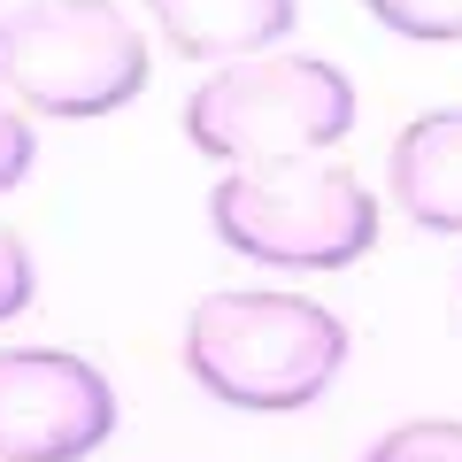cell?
<instances>
[{"label":"cell","mask_w":462,"mask_h":462,"mask_svg":"<svg viewBox=\"0 0 462 462\" xmlns=\"http://www.w3.org/2000/svg\"><path fill=\"white\" fill-rule=\"evenodd\" d=\"M355 132V85L316 54H254L224 62L185 100V139L231 170L263 162H316Z\"/></svg>","instance_id":"2"},{"label":"cell","mask_w":462,"mask_h":462,"mask_svg":"<svg viewBox=\"0 0 462 462\" xmlns=\"http://www.w3.org/2000/svg\"><path fill=\"white\" fill-rule=\"evenodd\" d=\"M370 16L401 39H424V47H447L462 39V0H363Z\"/></svg>","instance_id":"9"},{"label":"cell","mask_w":462,"mask_h":462,"mask_svg":"<svg viewBox=\"0 0 462 462\" xmlns=\"http://www.w3.org/2000/svg\"><path fill=\"white\" fill-rule=\"evenodd\" d=\"M32 154H39L32 124H23L16 108H0V193H8V185H23V178H32Z\"/></svg>","instance_id":"11"},{"label":"cell","mask_w":462,"mask_h":462,"mask_svg":"<svg viewBox=\"0 0 462 462\" xmlns=\"http://www.w3.org/2000/svg\"><path fill=\"white\" fill-rule=\"evenodd\" d=\"M346 324L324 300L270 293V285H239V293H208L185 316V370L208 401L247 416H285L331 393L346 370Z\"/></svg>","instance_id":"1"},{"label":"cell","mask_w":462,"mask_h":462,"mask_svg":"<svg viewBox=\"0 0 462 462\" xmlns=\"http://www.w3.org/2000/svg\"><path fill=\"white\" fill-rule=\"evenodd\" d=\"M32 285H39V270H32V247H23L16 231L0 224V324L32 309Z\"/></svg>","instance_id":"10"},{"label":"cell","mask_w":462,"mask_h":462,"mask_svg":"<svg viewBox=\"0 0 462 462\" xmlns=\"http://www.w3.org/2000/svg\"><path fill=\"white\" fill-rule=\"evenodd\" d=\"M363 462H462V424L455 416H424V424H393Z\"/></svg>","instance_id":"8"},{"label":"cell","mask_w":462,"mask_h":462,"mask_svg":"<svg viewBox=\"0 0 462 462\" xmlns=\"http://www.w3.org/2000/svg\"><path fill=\"white\" fill-rule=\"evenodd\" d=\"M385 185H393L401 216L424 231H462V108H431L385 154Z\"/></svg>","instance_id":"6"},{"label":"cell","mask_w":462,"mask_h":462,"mask_svg":"<svg viewBox=\"0 0 462 462\" xmlns=\"http://www.w3.org/2000/svg\"><path fill=\"white\" fill-rule=\"evenodd\" d=\"M147 16L193 62H254L300 23V0H147Z\"/></svg>","instance_id":"7"},{"label":"cell","mask_w":462,"mask_h":462,"mask_svg":"<svg viewBox=\"0 0 462 462\" xmlns=\"http://www.w3.org/2000/svg\"><path fill=\"white\" fill-rule=\"evenodd\" d=\"M0 93L39 116H108L147 93V39L116 0H23L0 16Z\"/></svg>","instance_id":"4"},{"label":"cell","mask_w":462,"mask_h":462,"mask_svg":"<svg viewBox=\"0 0 462 462\" xmlns=\"http://www.w3.org/2000/svg\"><path fill=\"white\" fill-rule=\"evenodd\" d=\"M208 224L231 254L270 270H355L378 247V200L339 162L231 170L208 193Z\"/></svg>","instance_id":"3"},{"label":"cell","mask_w":462,"mask_h":462,"mask_svg":"<svg viewBox=\"0 0 462 462\" xmlns=\"http://www.w3.org/2000/svg\"><path fill=\"white\" fill-rule=\"evenodd\" d=\"M116 431V385L62 346H0V462H85Z\"/></svg>","instance_id":"5"}]
</instances>
